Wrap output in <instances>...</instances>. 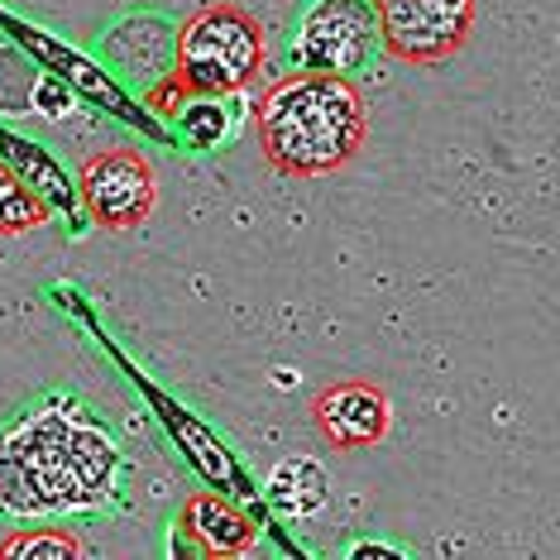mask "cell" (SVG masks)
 <instances>
[{
	"label": "cell",
	"mask_w": 560,
	"mask_h": 560,
	"mask_svg": "<svg viewBox=\"0 0 560 560\" xmlns=\"http://www.w3.org/2000/svg\"><path fill=\"white\" fill-rule=\"evenodd\" d=\"M120 475L116 436L78 402H44L0 431V513L15 522L92 513Z\"/></svg>",
	"instance_id": "obj_1"
},
{
	"label": "cell",
	"mask_w": 560,
	"mask_h": 560,
	"mask_svg": "<svg viewBox=\"0 0 560 560\" xmlns=\"http://www.w3.org/2000/svg\"><path fill=\"white\" fill-rule=\"evenodd\" d=\"M354 560H369V556H384V560H398V551H388V546H354L350 551Z\"/></svg>",
	"instance_id": "obj_15"
},
{
	"label": "cell",
	"mask_w": 560,
	"mask_h": 560,
	"mask_svg": "<svg viewBox=\"0 0 560 560\" xmlns=\"http://www.w3.org/2000/svg\"><path fill=\"white\" fill-rule=\"evenodd\" d=\"M269 499H273L278 513H288V517H316L330 503L326 469L316 460H307V455H288V460H278L273 475H269Z\"/></svg>",
	"instance_id": "obj_9"
},
{
	"label": "cell",
	"mask_w": 560,
	"mask_h": 560,
	"mask_svg": "<svg viewBox=\"0 0 560 560\" xmlns=\"http://www.w3.org/2000/svg\"><path fill=\"white\" fill-rule=\"evenodd\" d=\"M378 15V44L393 58L431 68L451 62L475 34L479 0H369Z\"/></svg>",
	"instance_id": "obj_5"
},
{
	"label": "cell",
	"mask_w": 560,
	"mask_h": 560,
	"mask_svg": "<svg viewBox=\"0 0 560 560\" xmlns=\"http://www.w3.org/2000/svg\"><path fill=\"white\" fill-rule=\"evenodd\" d=\"M44 221H48L44 197L34 192L15 168L0 163V235H30V231H39Z\"/></svg>",
	"instance_id": "obj_10"
},
{
	"label": "cell",
	"mask_w": 560,
	"mask_h": 560,
	"mask_svg": "<svg viewBox=\"0 0 560 560\" xmlns=\"http://www.w3.org/2000/svg\"><path fill=\"white\" fill-rule=\"evenodd\" d=\"M312 422L322 431V441L336 445V451H369V445H378L388 436L393 407H388V393L378 384L346 378V384H330V388L316 393Z\"/></svg>",
	"instance_id": "obj_7"
},
{
	"label": "cell",
	"mask_w": 560,
	"mask_h": 560,
	"mask_svg": "<svg viewBox=\"0 0 560 560\" xmlns=\"http://www.w3.org/2000/svg\"><path fill=\"white\" fill-rule=\"evenodd\" d=\"M254 537H259V527L235 503L215 499V493H197V499H187L183 517H177L173 551L177 556H249Z\"/></svg>",
	"instance_id": "obj_8"
},
{
	"label": "cell",
	"mask_w": 560,
	"mask_h": 560,
	"mask_svg": "<svg viewBox=\"0 0 560 560\" xmlns=\"http://www.w3.org/2000/svg\"><path fill=\"white\" fill-rule=\"evenodd\" d=\"M177 125H183V135L192 149H211V144H221L225 130H231V116H225L221 96H187L183 110H177Z\"/></svg>",
	"instance_id": "obj_13"
},
{
	"label": "cell",
	"mask_w": 560,
	"mask_h": 560,
	"mask_svg": "<svg viewBox=\"0 0 560 560\" xmlns=\"http://www.w3.org/2000/svg\"><path fill=\"white\" fill-rule=\"evenodd\" d=\"M378 54V15L369 0H307L292 34V68L354 78Z\"/></svg>",
	"instance_id": "obj_4"
},
{
	"label": "cell",
	"mask_w": 560,
	"mask_h": 560,
	"mask_svg": "<svg viewBox=\"0 0 560 560\" xmlns=\"http://www.w3.org/2000/svg\"><path fill=\"white\" fill-rule=\"evenodd\" d=\"M72 556H86V546L68 527H24L0 541V560H72Z\"/></svg>",
	"instance_id": "obj_11"
},
{
	"label": "cell",
	"mask_w": 560,
	"mask_h": 560,
	"mask_svg": "<svg viewBox=\"0 0 560 560\" xmlns=\"http://www.w3.org/2000/svg\"><path fill=\"white\" fill-rule=\"evenodd\" d=\"M264 68V24L240 5H201L173 39V78L187 96H231Z\"/></svg>",
	"instance_id": "obj_3"
},
{
	"label": "cell",
	"mask_w": 560,
	"mask_h": 560,
	"mask_svg": "<svg viewBox=\"0 0 560 560\" xmlns=\"http://www.w3.org/2000/svg\"><path fill=\"white\" fill-rule=\"evenodd\" d=\"M183 101H187V86L177 82L173 72H168V78H163V82L149 86V106H154L159 116H177V110H183Z\"/></svg>",
	"instance_id": "obj_14"
},
{
	"label": "cell",
	"mask_w": 560,
	"mask_h": 560,
	"mask_svg": "<svg viewBox=\"0 0 560 560\" xmlns=\"http://www.w3.org/2000/svg\"><path fill=\"white\" fill-rule=\"evenodd\" d=\"M0 154L15 163V168L30 173V183H34L39 197H54L58 207H72V192H68V183H62L58 163L48 159L39 144H24V139H15V135H0Z\"/></svg>",
	"instance_id": "obj_12"
},
{
	"label": "cell",
	"mask_w": 560,
	"mask_h": 560,
	"mask_svg": "<svg viewBox=\"0 0 560 560\" xmlns=\"http://www.w3.org/2000/svg\"><path fill=\"white\" fill-rule=\"evenodd\" d=\"M78 192L101 231H135L159 207V177L154 163L135 149H106L82 163Z\"/></svg>",
	"instance_id": "obj_6"
},
{
	"label": "cell",
	"mask_w": 560,
	"mask_h": 560,
	"mask_svg": "<svg viewBox=\"0 0 560 560\" xmlns=\"http://www.w3.org/2000/svg\"><path fill=\"white\" fill-rule=\"evenodd\" d=\"M259 149L283 177H330L364 149L369 110L350 78L292 72L259 101Z\"/></svg>",
	"instance_id": "obj_2"
}]
</instances>
